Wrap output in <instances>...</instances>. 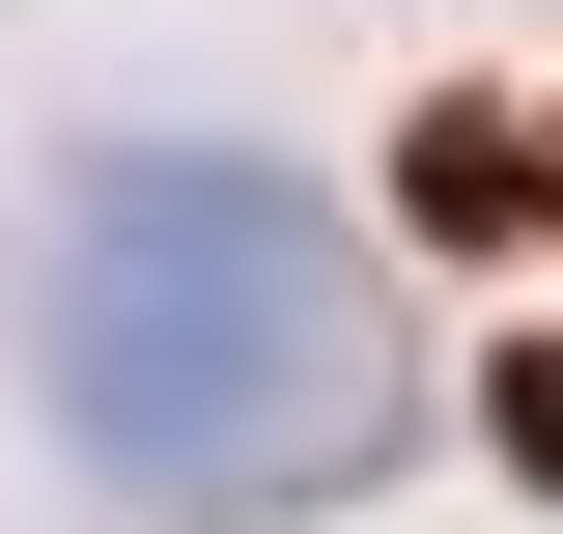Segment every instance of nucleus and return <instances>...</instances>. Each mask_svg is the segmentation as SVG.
Masks as SVG:
<instances>
[{"instance_id": "f257e3e1", "label": "nucleus", "mask_w": 563, "mask_h": 534, "mask_svg": "<svg viewBox=\"0 0 563 534\" xmlns=\"http://www.w3.org/2000/svg\"><path fill=\"white\" fill-rule=\"evenodd\" d=\"M29 310H57V422L141 507H310L395 450V281L282 169H85Z\"/></svg>"}, {"instance_id": "f03ea898", "label": "nucleus", "mask_w": 563, "mask_h": 534, "mask_svg": "<svg viewBox=\"0 0 563 534\" xmlns=\"http://www.w3.org/2000/svg\"><path fill=\"white\" fill-rule=\"evenodd\" d=\"M507 450H536V478H563V337H536V366H507Z\"/></svg>"}]
</instances>
